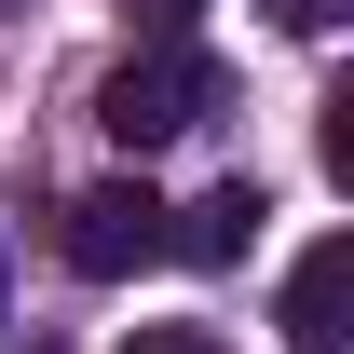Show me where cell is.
Listing matches in <instances>:
<instances>
[{"instance_id":"cell-1","label":"cell","mask_w":354,"mask_h":354,"mask_svg":"<svg viewBox=\"0 0 354 354\" xmlns=\"http://www.w3.org/2000/svg\"><path fill=\"white\" fill-rule=\"evenodd\" d=\"M205 109H218V68H205L191 41H150V55H123V68L95 82V123L123 136L136 164H150V150H177V136L205 123Z\"/></svg>"},{"instance_id":"cell-2","label":"cell","mask_w":354,"mask_h":354,"mask_svg":"<svg viewBox=\"0 0 354 354\" xmlns=\"http://www.w3.org/2000/svg\"><path fill=\"white\" fill-rule=\"evenodd\" d=\"M68 272H95V286H123V272L164 259V191L150 177H95V191H68Z\"/></svg>"},{"instance_id":"cell-3","label":"cell","mask_w":354,"mask_h":354,"mask_svg":"<svg viewBox=\"0 0 354 354\" xmlns=\"http://www.w3.org/2000/svg\"><path fill=\"white\" fill-rule=\"evenodd\" d=\"M286 341L300 354H341L354 341V232H327V245L286 272Z\"/></svg>"},{"instance_id":"cell-4","label":"cell","mask_w":354,"mask_h":354,"mask_svg":"<svg viewBox=\"0 0 354 354\" xmlns=\"http://www.w3.org/2000/svg\"><path fill=\"white\" fill-rule=\"evenodd\" d=\"M259 245V191L232 177V191H205V205H164V259H205V272H232Z\"/></svg>"},{"instance_id":"cell-5","label":"cell","mask_w":354,"mask_h":354,"mask_svg":"<svg viewBox=\"0 0 354 354\" xmlns=\"http://www.w3.org/2000/svg\"><path fill=\"white\" fill-rule=\"evenodd\" d=\"M123 354H218V341H205V327H136Z\"/></svg>"},{"instance_id":"cell-6","label":"cell","mask_w":354,"mask_h":354,"mask_svg":"<svg viewBox=\"0 0 354 354\" xmlns=\"http://www.w3.org/2000/svg\"><path fill=\"white\" fill-rule=\"evenodd\" d=\"M191 14H205V0H150V28H164V41H191Z\"/></svg>"},{"instance_id":"cell-7","label":"cell","mask_w":354,"mask_h":354,"mask_svg":"<svg viewBox=\"0 0 354 354\" xmlns=\"http://www.w3.org/2000/svg\"><path fill=\"white\" fill-rule=\"evenodd\" d=\"M272 14H286V28H327V14H341V0H272Z\"/></svg>"},{"instance_id":"cell-8","label":"cell","mask_w":354,"mask_h":354,"mask_svg":"<svg viewBox=\"0 0 354 354\" xmlns=\"http://www.w3.org/2000/svg\"><path fill=\"white\" fill-rule=\"evenodd\" d=\"M0 14H14V0H0Z\"/></svg>"}]
</instances>
